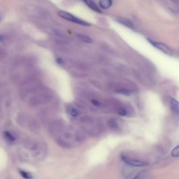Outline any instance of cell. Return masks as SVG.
Returning <instances> with one entry per match:
<instances>
[{"instance_id":"obj_8","label":"cell","mask_w":179,"mask_h":179,"mask_svg":"<svg viewBox=\"0 0 179 179\" xmlns=\"http://www.w3.org/2000/svg\"><path fill=\"white\" fill-rule=\"evenodd\" d=\"M77 37L78 39L84 42L88 43H91L93 42V40L89 37L82 35L81 34H78Z\"/></svg>"},{"instance_id":"obj_16","label":"cell","mask_w":179,"mask_h":179,"mask_svg":"<svg viewBox=\"0 0 179 179\" xmlns=\"http://www.w3.org/2000/svg\"><path fill=\"white\" fill-rule=\"evenodd\" d=\"M92 103L96 106H99L100 105V102L96 100H92Z\"/></svg>"},{"instance_id":"obj_6","label":"cell","mask_w":179,"mask_h":179,"mask_svg":"<svg viewBox=\"0 0 179 179\" xmlns=\"http://www.w3.org/2000/svg\"><path fill=\"white\" fill-rule=\"evenodd\" d=\"M83 1L92 10L97 12L102 13L101 11L98 8L94 0H83Z\"/></svg>"},{"instance_id":"obj_3","label":"cell","mask_w":179,"mask_h":179,"mask_svg":"<svg viewBox=\"0 0 179 179\" xmlns=\"http://www.w3.org/2000/svg\"><path fill=\"white\" fill-rule=\"evenodd\" d=\"M121 158L127 164L133 166L143 167L148 165V163L146 162L128 159L123 155H121Z\"/></svg>"},{"instance_id":"obj_9","label":"cell","mask_w":179,"mask_h":179,"mask_svg":"<svg viewBox=\"0 0 179 179\" xmlns=\"http://www.w3.org/2000/svg\"><path fill=\"white\" fill-rule=\"evenodd\" d=\"M116 92L118 93L126 96H129L131 93V92L130 90L126 89H119L117 90Z\"/></svg>"},{"instance_id":"obj_11","label":"cell","mask_w":179,"mask_h":179,"mask_svg":"<svg viewBox=\"0 0 179 179\" xmlns=\"http://www.w3.org/2000/svg\"><path fill=\"white\" fill-rule=\"evenodd\" d=\"M171 155L173 157H178L179 155V146L176 147L172 150L171 152Z\"/></svg>"},{"instance_id":"obj_13","label":"cell","mask_w":179,"mask_h":179,"mask_svg":"<svg viewBox=\"0 0 179 179\" xmlns=\"http://www.w3.org/2000/svg\"><path fill=\"white\" fill-rule=\"evenodd\" d=\"M69 112L71 115L74 116H77L79 113L78 110L77 109L74 108L71 109L70 110Z\"/></svg>"},{"instance_id":"obj_7","label":"cell","mask_w":179,"mask_h":179,"mask_svg":"<svg viewBox=\"0 0 179 179\" xmlns=\"http://www.w3.org/2000/svg\"><path fill=\"white\" fill-rule=\"evenodd\" d=\"M99 5L102 8L107 9L110 8L112 4V0H100Z\"/></svg>"},{"instance_id":"obj_2","label":"cell","mask_w":179,"mask_h":179,"mask_svg":"<svg viewBox=\"0 0 179 179\" xmlns=\"http://www.w3.org/2000/svg\"><path fill=\"white\" fill-rule=\"evenodd\" d=\"M148 42L150 43L153 47L158 49L161 51L163 52V53L169 56L173 55V51H172L171 49L168 46L161 42H155L153 41L151 39L148 38L147 39Z\"/></svg>"},{"instance_id":"obj_14","label":"cell","mask_w":179,"mask_h":179,"mask_svg":"<svg viewBox=\"0 0 179 179\" xmlns=\"http://www.w3.org/2000/svg\"><path fill=\"white\" fill-rule=\"evenodd\" d=\"M20 173L21 174L22 176L23 177H24L26 178H30V176L28 174L26 173V172L21 171H20Z\"/></svg>"},{"instance_id":"obj_12","label":"cell","mask_w":179,"mask_h":179,"mask_svg":"<svg viewBox=\"0 0 179 179\" xmlns=\"http://www.w3.org/2000/svg\"><path fill=\"white\" fill-rule=\"evenodd\" d=\"M118 113L120 116L123 117L127 115V112L126 109L124 108H120Z\"/></svg>"},{"instance_id":"obj_17","label":"cell","mask_w":179,"mask_h":179,"mask_svg":"<svg viewBox=\"0 0 179 179\" xmlns=\"http://www.w3.org/2000/svg\"><path fill=\"white\" fill-rule=\"evenodd\" d=\"M57 62L59 64H62L63 63V61L62 58H57Z\"/></svg>"},{"instance_id":"obj_4","label":"cell","mask_w":179,"mask_h":179,"mask_svg":"<svg viewBox=\"0 0 179 179\" xmlns=\"http://www.w3.org/2000/svg\"><path fill=\"white\" fill-rule=\"evenodd\" d=\"M170 109L172 112L174 114L179 115V103L177 100L174 99H170Z\"/></svg>"},{"instance_id":"obj_15","label":"cell","mask_w":179,"mask_h":179,"mask_svg":"<svg viewBox=\"0 0 179 179\" xmlns=\"http://www.w3.org/2000/svg\"><path fill=\"white\" fill-rule=\"evenodd\" d=\"M5 135H6V137H7L8 138L10 139L11 140H14V138L13 137L12 135H11L8 132H6L5 133Z\"/></svg>"},{"instance_id":"obj_10","label":"cell","mask_w":179,"mask_h":179,"mask_svg":"<svg viewBox=\"0 0 179 179\" xmlns=\"http://www.w3.org/2000/svg\"><path fill=\"white\" fill-rule=\"evenodd\" d=\"M108 124L111 128H116L118 127V124L115 120L111 119L108 121Z\"/></svg>"},{"instance_id":"obj_5","label":"cell","mask_w":179,"mask_h":179,"mask_svg":"<svg viewBox=\"0 0 179 179\" xmlns=\"http://www.w3.org/2000/svg\"><path fill=\"white\" fill-rule=\"evenodd\" d=\"M116 20L118 22L126 26V27L130 28L131 29H134V26L130 20L126 18H117Z\"/></svg>"},{"instance_id":"obj_1","label":"cell","mask_w":179,"mask_h":179,"mask_svg":"<svg viewBox=\"0 0 179 179\" xmlns=\"http://www.w3.org/2000/svg\"><path fill=\"white\" fill-rule=\"evenodd\" d=\"M58 15L63 19L74 23L78 24V25L86 27H89L91 26L90 24L77 18L70 13L64 11H60L58 12Z\"/></svg>"},{"instance_id":"obj_18","label":"cell","mask_w":179,"mask_h":179,"mask_svg":"<svg viewBox=\"0 0 179 179\" xmlns=\"http://www.w3.org/2000/svg\"><path fill=\"white\" fill-rule=\"evenodd\" d=\"M4 39V37L3 36L0 35V42L1 41H3Z\"/></svg>"}]
</instances>
